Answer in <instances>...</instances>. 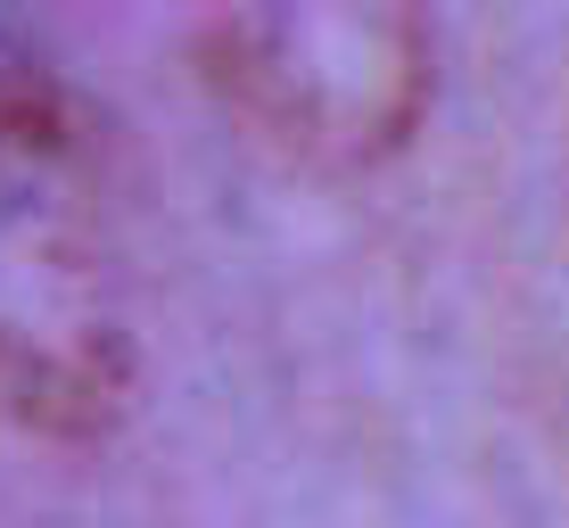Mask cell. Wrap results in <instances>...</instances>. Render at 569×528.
Returning <instances> with one entry per match:
<instances>
[{"label": "cell", "mask_w": 569, "mask_h": 528, "mask_svg": "<svg viewBox=\"0 0 569 528\" xmlns=\"http://www.w3.org/2000/svg\"><path fill=\"white\" fill-rule=\"evenodd\" d=\"M83 199L67 100L33 67H0V371L33 414H91L116 388Z\"/></svg>", "instance_id": "1"}, {"label": "cell", "mask_w": 569, "mask_h": 528, "mask_svg": "<svg viewBox=\"0 0 569 528\" xmlns=\"http://www.w3.org/2000/svg\"><path fill=\"white\" fill-rule=\"evenodd\" d=\"M223 91L313 158H371L421 108V42L405 17L281 9L223 26Z\"/></svg>", "instance_id": "2"}]
</instances>
